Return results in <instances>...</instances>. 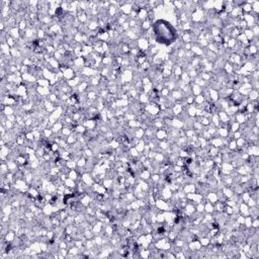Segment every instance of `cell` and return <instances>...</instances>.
<instances>
[{"label":"cell","mask_w":259,"mask_h":259,"mask_svg":"<svg viewBox=\"0 0 259 259\" xmlns=\"http://www.w3.org/2000/svg\"><path fill=\"white\" fill-rule=\"evenodd\" d=\"M154 29H155L157 39L159 41L168 44V42H171L175 38V31H174L173 27L166 21H163V20L157 21L155 23Z\"/></svg>","instance_id":"1"}]
</instances>
